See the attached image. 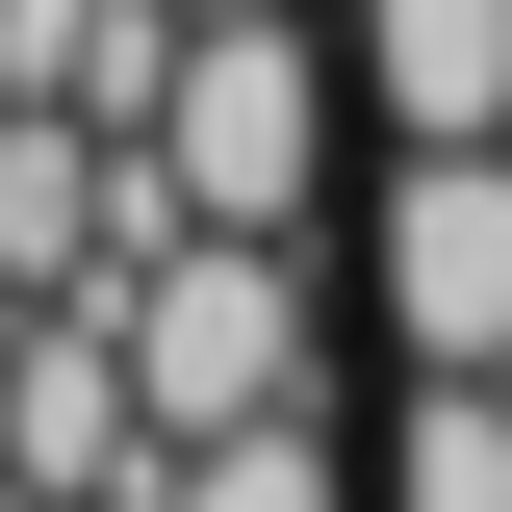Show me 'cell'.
<instances>
[{"label": "cell", "mask_w": 512, "mask_h": 512, "mask_svg": "<svg viewBox=\"0 0 512 512\" xmlns=\"http://www.w3.org/2000/svg\"><path fill=\"white\" fill-rule=\"evenodd\" d=\"M128 333V410L154 436H231V410H308V231H205V205H154L103 282Z\"/></svg>", "instance_id": "1"}, {"label": "cell", "mask_w": 512, "mask_h": 512, "mask_svg": "<svg viewBox=\"0 0 512 512\" xmlns=\"http://www.w3.org/2000/svg\"><path fill=\"white\" fill-rule=\"evenodd\" d=\"M154 205H205V231H308L333 205V52H308V0H205L180 52H154Z\"/></svg>", "instance_id": "2"}, {"label": "cell", "mask_w": 512, "mask_h": 512, "mask_svg": "<svg viewBox=\"0 0 512 512\" xmlns=\"http://www.w3.org/2000/svg\"><path fill=\"white\" fill-rule=\"evenodd\" d=\"M359 282L410 359H512V128H410V180L359 205Z\"/></svg>", "instance_id": "3"}, {"label": "cell", "mask_w": 512, "mask_h": 512, "mask_svg": "<svg viewBox=\"0 0 512 512\" xmlns=\"http://www.w3.org/2000/svg\"><path fill=\"white\" fill-rule=\"evenodd\" d=\"M128 487H154V410H128L103 282L77 308H0V512H128Z\"/></svg>", "instance_id": "4"}, {"label": "cell", "mask_w": 512, "mask_h": 512, "mask_svg": "<svg viewBox=\"0 0 512 512\" xmlns=\"http://www.w3.org/2000/svg\"><path fill=\"white\" fill-rule=\"evenodd\" d=\"M359 103L384 128H512V0H359Z\"/></svg>", "instance_id": "5"}, {"label": "cell", "mask_w": 512, "mask_h": 512, "mask_svg": "<svg viewBox=\"0 0 512 512\" xmlns=\"http://www.w3.org/2000/svg\"><path fill=\"white\" fill-rule=\"evenodd\" d=\"M128 512H359V461H333V410H231V436H154Z\"/></svg>", "instance_id": "6"}, {"label": "cell", "mask_w": 512, "mask_h": 512, "mask_svg": "<svg viewBox=\"0 0 512 512\" xmlns=\"http://www.w3.org/2000/svg\"><path fill=\"white\" fill-rule=\"evenodd\" d=\"M384 512H512V359H410V436H384Z\"/></svg>", "instance_id": "7"}, {"label": "cell", "mask_w": 512, "mask_h": 512, "mask_svg": "<svg viewBox=\"0 0 512 512\" xmlns=\"http://www.w3.org/2000/svg\"><path fill=\"white\" fill-rule=\"evenodd\" d=\"M180 26H205V0H180Z\"/></svg>", "instance_id": "8"}]
</instances>
